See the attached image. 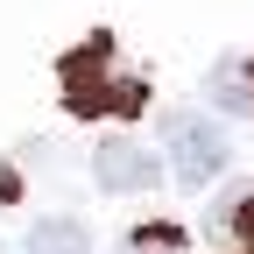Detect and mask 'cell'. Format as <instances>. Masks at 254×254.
I'll return each mask as SVG.
<instances>
[{"instance_id":"obj_5","label":"cell","mask_w":254,"mask_h":254,"mask_svg":"<svg viewBox=\"0 0 254 254\" xmlns=\"http://www.w3.org/2000/svg\"><path fill=\"white\" fill-rule=\"evenodd\" d=\"M28 254H92V233L78 219H36L28 226Z\"/></svg>"},{"instance_id":"obj_1","label":"cell","mask_w":254,"mask_h":254,"mask_svg":"<svg viewBox=\"0 0 254 254\" xmlns=\"http://www.w3.org/2000/svg\"><path fill=\"white\" fill-rule=\"evenodd\" d=\"M106 64H113V43L106 36H92L85 50L64 57V99H71V113H141L148 106V92L141 78H106Z\"/></svg>"},{"instance_id":"obj_4","label":"cell","mask_w":254,"mask_h":254,"mask_svg":"<svg viewBox=\"0 0 254 254\" xmlns=\"http://www.w3.org/2000/svg\"><path fill=\"white\" fill-rule=\"evenodd\" d=\"M205 92H212L219 113H254V64L247 57H219L212 78H205Z\"/></svg>"},{"instance_id":"obj_2","label":"cell","mask_w":254,"mask_h":254,"mask_svg":"<svg viewBox=\"0 0 254 254\" xmlns=\"http://www.w3.org/2000/svg\"><path fill=\"white\" fill-rule=\"evenodd\" d=\"M163 148H170V177L184 184V190H205L219 170H226V134H219V127L205 120V113H163Z\"/></svg>"},{"instance_id":"obj_6","label":"cell","mask_w":254,"mask_h":254,"mask_svg":"<svg viewBox=\"0 0 254 254\" xmlns=\"http://www.w3.org/2000/svg\"><path fill=\"white\" fill-rule=\"evenodd\" d=\"M127 254H184V233H177V226H134Z\"/></svg>"},{"instance_id":"obj_7","label":"cell","mask_w":254,"mask_h":254,"mask_svg":"<svg viewBox=\"0 0 254 254\" xmlns=\"http://www.w3.org/2000/svg\"><path fill=\"white\" fill-rule=\"evenodd\" d=\"M226 233H240V247L254 254V198H233V226Z\"/></svg>"},{"instance_id":"obj_3","label":"cell","mask_w":254,"mask_h":254,"mask_svg":"<svg viewBox=\"0 0 254 254\" xmlns=\"http://www.w3.org/2000/svg\"><path fill=\"white\" fill-rule=\"evenodd\" d=\"M92 177H99V190L134 198V190H155L163 163H155V148H141L134 134H106L99 148H92Z\"/></svg>"}]
</instances>
